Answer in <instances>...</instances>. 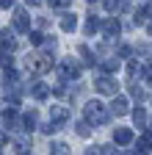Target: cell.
<instances>
[{"mask_svg": "<svg viewBox=\"0 0 152 155\" xmlns=\"http://www.w3.org/2000/svg\"><path fill=\"white\" fill-rule=\"evenodd\" d=\"M83 114H86V119H89V122H94V125H105V122H108V111H105V105H102V103H97V100L89 103Z\"/></svg>", "mask_w": 152, "mask_h": 155, "instance_id": "cell-1", "label": "cell"}, {"mask_svg": "<svg viewBox=\"0 0 152 155\" xmlns=\"http://www.w3.org/2000/svg\"><path fill=\"white\" fill-rule=\"evenodd\" d=\"M28 25H31V19L22 8H17L14 11V31H20V33H28Z\"/></svg>", "mask_w": 152, "mask_h": 155, "instance_id": "cell-2", "label": "cell"}, {"mask_svg": "<svg viewBox=\"0 0 152 155\" xmlns=\"http://www.w3.org/2000/svg\"><path fill=\"white\" fill-rule=\"evenodd\" d=\"M97 91H102V94H116V81L108 78V75H102L100 81H97Z\"/></svg>", "mask_w": 152, "mask_h": 155, "instance_id": "cell-3", "label": "cell"}, {"mask_svg": "<svg viewBox=\"0 0 152 155\" xmlns=\"http://www.w3.org/2000/svg\"><path fill=\"white\" fill-rule=\"evenodd\" d=\"M113 141H116L119 147L130 144V141H133V130H127V127H116V130H113Z\"/></svg>", "mask_w": 152, "mask_h": 155, "instance_id": "cell-4", "label": "cell"}, {"mask_svg": "<svg viewBox=\"0 0 152 155\" xmlns=\"http://www.w3.org/2000/svg\"><path fill=\"white\" fill-rule=\"evenodd\" d=\"M61 75H64V81H66V78H78L80 75V67L75 64V61H64L61 64Z\"/></svg>", "mask_w": 152, "mask_h": 155, "instance_id": "cell-5", "label": "cell"}, {"mask_svg": "<svg viewBox=\"0 0 152 155\" xmlns=\"http://www.w3.org/2000/svg\"><path fill=\"white\" fill-rule=\"evenodd\" d=\"M111 111L113 114H116V116H125L130 108H127V100H125V97H113V103H111Z\"/></svg>", "mask_w": 152, "mask_h": 155, "instance_id": "cell-6", "label": "cell"}, {"mask_svg": "<svg viewBox=\"0 0 152 155\" xmlns=\"http://www.w3.org/2000/svg\"><path fill=\"white\" fill-rule=\"evenodd\" d=\"M75 28H78V17H75V14H64L61 17V31H75Z\"/></svg>", "mask_w": 152, "mask_h": 155, "instance_id": "cell-7", "label": "cell"}, {"mask_svg": "<svg viewBox=\"0 0 152 155\" xmlns=\"http://www.w3.org/2000/svg\"><path fill=\"white\" fill-rule=\"evenodd\" d=\"M0 47H3V50L14 47V31H0Z\"/></svg>", "mask_w": 152, "mask_h": 155, "instance_id": "cell-8", "label": "cell"}, {"mask_svg": "<svg viewBox=\"0 0 152 155\" xmlns=\"http://www.w3.org/2000/svg\"><path fill=\"white\" fill-rule=\"evenodd\" d=\"M36 119H39V116H36V111H28V114L22 116V130H33Z\"/></svg>", "mask_w": 152, "mask_h": 155, "instance_id": "cell-9", "label": "cell"}, {"mask_svg": "<svg viewBox=\"0 0 152 155\" xmlns=\"http://www.w3.org/2000/svg\"><path fill=\"white\" fill-rule=\"evenodd\" d=\"M102 31H105L108 39H111V36H116V33H119V22H116V19H108V22L102 25Z\"/></svg>", "mask_w": 152, "mask_h": 155, "instance_id": "cell-10", "label": "cell"}, {"mask_svg": "<svg viewBox=\"0 0 152 155\" xmlns=\"http://www.w3.org/2000/svg\"><path fill=\"white\" fill-rule=\"evenodd\" d=\"M133 119H136L138 127H144V125H147V111H144V108H136V111H133Z\"/></svg>", "mask_w": 152, "mask_h": 155, "instance_id": "cell-11", "label": "cell"}, {"mask_svg": "<svg viewBox=\"0 0 152 155\" xmlns=\"http://www.w3.org/2000/svg\"><path fill=\"white\" fill-rule=\"evenodd\" d=\"M50 114H53V119H55V122H64V119H66V108H61V105H55Z\"/></svg>", "mask_w": 152, "mask_h": 155, "instance_id": "cell-12", "label": "cell"}, {"mask_svg": "<svg viewBox=\"0 0 152 155\" xmlns=\"http://www.w3.org/2000/svg\"><path fill=\"white\" fill-rule=\"evenodd\" d=\"M47 91H50V89H47L44 83H39V86H33V97H36V100H44V97H47Z\"/></svg>", "mask_w": 152, "mask_h": 155, "instance_id": "cell-13", "label": "cell"}, {"mask_svg": "<svg viewBox=\"0 0 152 155\" xmlns=\"http://www.w3.org/2000/svg\"><path fill=\"white\" fill-rule=\"evenodd\" d=\"M136 147H138V152H147V150L152 147V139H149V136H141V139H138V144H136Z\"/></svg>", "mask_w": 152, "mask_h": 155, "instance_id": "cell-14", "label": "cell"}, {"mask_svg": "<svg viewBox=\"0 0 152 155\" xmlns=\"http://www.w3.org/2000/svg\"><path fill=\"white\" fill-rule=\"evenodd\" d=\"M100 28V19H94V17H89V22H86V36H91L94 31Z\"/></svg>", "mask_w": 152, "mask_h": 155, "instance_id": "cell-15", "label": "cell"}, {"mask_svg": "<svg viewBox=\"0 0 152 155\" xmlns=\"http://www.w3.org/2000/svg\"><path fill=\"white\" fill-rule=\"evenodd\" d=\"M102 69H105V72H116V69H119V58H108Z\"/></svg>", "mask_w": 152, "mask_h": 155, "instance_id": "cell-16", "label": "cell"}, {"mask_svg": "<svg viewBox=\"0 0 152 155\" xmlns=\"http://www.w3.org/2000/svg\"><path fill=\"white\" fill-rule=\"evenodd\" d=\"M141 75H144V81L152 86V67H149V64H144V67H141Z\"/></svg>", "mask_w": 152, "mask_h": 155, "instance_id": "cell-17", "label": "cell"}, {"mask_svg": "<svg viewBox=\"0 0 152 155\" xmlns=\"http://www.w3.org/2000/svg\"><path fill=\"white\" fill-rule=\"evenodd\" d=\"M75 127H78V136H89V133H91V130H89V122H78Z\"/></svg>", "mask_w": 152, "mask_h": 155, "instance_id": "cell-18", "label": "cell"}, {"mask_svg": "<svg viewBox=\"0 0 152 155\" xmlns=\"http://www.w3.org/2000/svg\"><path fill=\"white\" fill-rule=\"evenodd\" d=\"M42 42H44V36L33 31V33H31V45H42Z\"/></svg>", "mask_w": 152, "mask_h": 155, "instance_id": "cell-19", "label": "cell"}, {"mask_svg": "<svg viewBox=\"0 0 152 155\" xmlns=\"http://www.w3.org/2000/svg\"><path fill=\"white\" fill-rule=\"evenodd\" d=\"M130 94H133V97H136V100H141V97H144V91H141L138 86H130Z\"/></svg>", "mask_w": 152, "mask_h": 155, "instance_id": "cell-20", "label": "cell"}, {"mask_svg": "<svg viewBox=\"0 0 152 155\" xmlns=\"http://www.w3.org/2000/svg\"><path fill=\"white\" fill-rule=\"evenodd\" d=\"M66 3H69V0H50V6H53V8H64Z\"/></svg>", "mask_w": 152, "mask_h": 155, "instance_id": "cell-21", "label": "cell"}, {"mask_svg": "<svg viewBox=\"0 0 152 155\" xmlns=\"http://www.w3.org/2000/svg\"><path fill=\"white\" fill-rule=\"evenodd\" d=\"M53 152H66V147H64V144L58 141V144H53Z\"/></svg>", "mask_w": 152, "mask_h": 155, "instance_id": "cell-22", "label": "cell"}, {"mask_svg": "<svg viewBox=\"0 0 152 155\" xmlns=\"http://www.w3.org/2000/svg\"><path fill=\"white\" fill-rule=\"evenodd\" d=\"M28 6H42V0H25Z\"/></svg>", "mask_w": 152, "mask_h": 155, "instance_id": "cell-23", "label": "cell"}, {"mask_svg": "<svg viewBox=\"0 0 152 155\" xmlns=\"http://www.w3.org/2000/svg\"><path fill=\"white\" fill-rule=\"evenodd\" d=\"M144 11H147V17H152V3H147V8H144Z\"/></svg>", "mask_w": 152, "mask_h": 155, "instance_id": "cell-24", "label": "cell"}, {"mask_svg": "<svg viewBox=\"0 0 152 155\" xmlns=\"http://www.w3.org/2000/svg\"><path fill=\"white\" fill-rule=\"evenodd\" d=\"M0 6H3V8H8V6H11V0H0Z\"/></svg>", "mask_w": 152, "mask_h": 155, "instance_id": "cell-25", "label": "cell"}, {"mask_svg": "<svg viewBox=\"0 0 152 155\" xmlns=\"http://www.w3.org/2000/svg\"><path fill=\"white\" fill-rule=\"evenodd\" d=\"M147 31H149V36H152V22H149V25H147Z\"/></svg>", "mask_w": 152, "mask_h": 155, "instance_id": "cell-26", "label": "cell"}]
</instances>
